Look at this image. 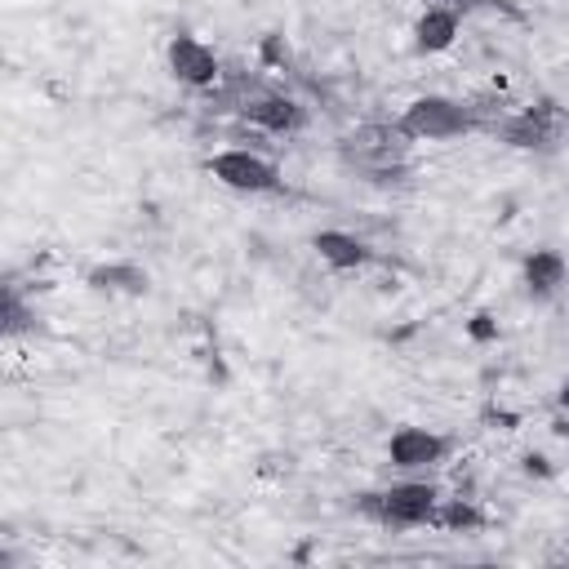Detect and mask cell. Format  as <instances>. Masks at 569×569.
I'll return each instance as SVG.
<instances>
[{
  "mask_svg": "<svg viewBox=\"0 0 569 569\" xmlns=\"http://www.w3.org/2000/svg\"><path fill=\"white\" fill-rule=\"evenodd\" d=\"M520 284H525V298H533V302H551L565 284H569V258L560 253V249H533V253H525V262H520Z\"/></svg>",
  "mask_w": 569,
  "mask_h": 569,
  "instance_id": "10",
  "label": "cell"
},
{
  "mask_svg": "<svg viewBox=\"0 0 569 569\" xmlns=\"http://www.w3.org/2000/svg\"><path fill=\"white\" fill-rule=\"evenodd\" d=\"M36 329H40L36 307L22 302L18 284H4V298H0V333H4L9 342H18V338H27V333H36Z\"/></svg>",
  "mask_w": 569,
  "mask_h": 569,
  "instance_id": "13",
  "label": "cell"
},
{
  "mask_svg": "<svg viewBox=\"0 0 569 569\" xmlns=\"http://www.w3.org/2000/svg\"><path fill=\"white\" fill-rule=\"evenodd\" d=\"M204 173L236 191V196H276L284 191V178H280V164L267 160L262 151H249V147H222L204 160Z\"/></svg>",
  "mask_w": 569,
  "mask_h": 569,
  "instance_id": "4",
  "label": "cell"
},
{
  "mask_svg": "<svg viewBox=\"0 0 569 569\" xmlns=\"http://www.w3.org/2000/svg\"><path fill=\"white\" fill-rule=\"evenodd\" d=\"M409 138L396 120H369V124H356L351 133L338 138V156L347 169H356L360 178L369 182H400L405 169H409Z\"/></svg>",
  "mask_w": 569,
  "mask_h": 569,
  "instance_id": "2",
  "label": "cell"
},
{
  "mask_svg": "<svg viewBox=\"0 0 569 569\" xmlns=\"http://www.w3.org/2000/svg\"><path fill=\"white\" fill-rule=\"evenodd\" d=\"M556 405L569 413V373H565V378H560V387H556Z\"/></svg>",
  "mask_w": 569,
  "mask_h": 569,
  "instance_id": "16",
  "label": "cell"
},
{
  "mask_svg": "<svg viewBox=\"0 0 569 569\" xmlns=\"http://www.w3.org/2000/svg\"><path fill=\"white\" fill-rule=\"evenodd\" d=\"M449 453H453V440H449L445 431H436V427H413V422H405V427H396V431L387 436V462H391L400 476H427V471H436Z\"/></svg>",
  "mask_w": 569,
  "mask_h": 569,
  "instance_id": "5",
  "label": "cell"
},
{
  "mask_svg": "<svg viewBox=\"0 0 569 569\" xmlns=\"http://www.w3.org/2000/svg\"><path fill=\"white\" fill-rule=\"evenodd\" d=\"M436 4H449L458 13H476V9H507L502 0H436Z\"/></svg>",
  "mask_w": 569,
  "mask_h": 569,
  "instance_id": "15",
  "label": "cell"
},
{
  "mask_svg": "<svg viewBox=\"0 0 569 569\" xmlns=\"http://www.w3.org/2000/svg\"><path fill=\"white\" fill-rule=\"evenodd\" d=\"M396 124L405 129L409 142H453L467 133H480V120L471 111V102L445 98V93H418L400 107Z\"/></svg>",
  "mask_w": 569,
  "mask_h": 569,
  "instance_id": "3",
  "label": "cell"
},
{
  "mask_svg": "<svg viewBox=\"0 0 569 569\" xmlns=\"http://www.w3.org/2000/svg\"><path fill=\"white\" fill-rule=\"evenodd\" d=\"M480 525H485V516L462 498H445L436 511V529H480Z\"/></svg>",
  "mask_w": 569,
  "mask_h": 569,
  "instance_id": "14",
  "label": "cell"
},
{
  "mask_svg": "<svg viewBox=\"0 0 569 569\" xmlns=\"http://www.w3.org/2000/svg\"><path fill=\"white\" fill-rule=\"evenodd\" d=\"M462 18H467V13L449 9V4H427V9L413 18V27H409L413 53H418V58H436V53L453 49V40H458V31H462Z\"/></svg>",
  "mask_w": 569,
  "mask_h": 569,
  "instance_id": "9",
  "label": "cell"
},
{
  "mask_svg": "<svg viewBox=\"0 0 569 569\" xmlns=\"http://www.w3.org/2000/svg\"><path fill=\"white\" fill-rule=\"evenodd\" d=\"M440 485L431 476H400L382 489H365L356 493V516L382 525V529H422V525H436V511H440Z\"/></svg>",
  "mask_w": 569,
  "mask_h": 569,
  "instance_id": "1",
  "label": "cell"
},
{
  "mask_svg": "<svg viewBox=\"0 0 569 569\" xmlns=\"http://www.w3.org/2000/svg\"><path fill=\"white\" fill-rule=\"evenodd\" d=\"M84 284L93 293H124V298H142L151 289V276L147 267L129 262V258H111V262H98L84 271Z\"/></svg>",
  "mask_w": 569,
  "mask_h": 569,
  "instance_id": "12",
  "label": "cell"
},
{
  "mask_svg": "<svg viewBox=\"0 0 569 569\" xmlns=\"http://www.w3.org/2000/svg\"><path fill=\"white\" fill-rule=\"evenodd\" d=\"M244 124H253L258 133H271V138H293L307 129V107L280 89H253L240 111H236Z\"/></svg>",
  "mask_w": 569,
  "mask_h": 569,
  "instance_id": "8",
  "label": "cell"
},
{
  "mask_svg": "<svg viewBox=\"0 0 569 569\" xmlns=\"http://www.w3.org/2000/svg\"><path fill=\"white\" fill-rule=\"evenodd\" d=\"M164 67H169V76H173L182 89H191V93H204V89H213V84L222 80V58H218L200 36H191V31H173V36H169V44H164Z\"/></svg>",
  "mask_w": 569,
  "mask_h": 569,
  "instance_id": "7",
  "label": "cell"
},
{
  "mask_svg": "<svg viewBox=\"0 0 569 569\" xmlns=\"http://www.w3.org/2000/svg\"><path fill=\"white\" fill-rule=\"evenodd\" d=\"M311 249H316V258H320L329 271H365V267L373 262L369 240H360L356 231H342V227H320V231H311Z\"/></svg>",
  "mask_w": 569,
  "mask_h": 569,
  "instance_id": "11",
  "label": "cell"
},
{
  "mask_svg": "<svg viewBox=\"0 0 569 569\" xmlns=\"http://www.w3.org/2000/svg\"><path fill=\"white\" fill-rule=\"evenodd\" d=\"M489 133L511 151H551L560 138V111L551 102H529L507 111Z\"/></svg>",
  "mask_w": 569,
  "mask_h": 569,
  "instance_id": "6",
  "label": "cell"
}]
</instances>
